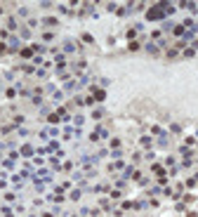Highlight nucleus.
<instances>
[{"instance_id": "nucleus-1", "label": "nucleus", "mask_w": 198, "mask_h": 217, "mask_svg": "<svg viewBox=\"0 0 198 217\" xmlns=\"http://www.w3.org/2000/svg\"><path fill=\"white\" fill-rule=\"evenodd\" d=\"M163 17H165V7H163V2L153 5V7L146 12V19H149V21H158V19H163Z\"/></svg>"}, {"instance_id": "nucleus-2", "label": "nucleus", "mask_w": 198, "mask_h": 217, "mask_svg": "<svg viewBox=\"0 0 198 217\" xmlns=\"http://www.w3.org/2000/svg\"><path fill=\"white\" fill-rule=\"evenodd\" d=\"M19 47H21V40L17 35H12L10 38V45H7V52H19Z\"/></svg>"}, {"instance_id": "nucleus-3", "label": "nucleus", "mask_w": 198, "mask_h": 217, "mask_svg": "<svg viewBox=\"0 0 198 217\" xmlns=\"http://www.w3.org/2000/svg\"><path fill=\"white\" fill-rule=\"evenodd\" d=\"M90 90H92V97H95V102H104V99H106V92H104V90H97L95 85H92Z\"/></svg>"}, {"instance_id": "nucleus-4", "label": "nucleus", "mask_w": 198, "mask_h": 217, "mask_svg": "<svg viewBox=\"0 0 198 217\" xmlns=\"http://www.w3.org/2000/svg\"><path fill=\"white\" fill-rule=\"evenodd\" d=\"M64 52H66V54H73V52H78V45H76L73 40H66V43H64Z\"/></svg>"}, {"instance_id": "nucleus-5", "label": "nucleus", "mask_w": 198, "mask_h": 217, "mask_svg": "<svg viewBox=\"0 0 198 217\" xmlns=\"http://www.w3.org/2000/svg\"><path fill=\"white\" fill-rule=\"evenodd\" d=\"M19 54H21V59H31V57H35L33 47H21V50H19Z\"/></svg>"}, {"instance_id": "nucleus-6", "label": "nucleus", "mask_w": 198, "mask_h": 217, "mask_svg": "<svg viewBox=\"0 0 198 217\" xmlns=\"http://www.w3.org/2000/svg\"><path fill=\"white\" fill-rule=\"evenodd\" d=\"M80 85H78V80H66L64 85V92H73V90H78Z\"/></svg>"}, {"instance_id": "nucleus-7", "label": "nucleus", "mask_w": 198, "mask_h": 217, "mask_svg": "<svg viewBox=\"0 0 198 217\" xmlns=\"http://www.w3.org/2000/svg\"><path fill=\"white\" fill-rule=\"evenodd\" d=\"M144 50H146V52H151V54H156V52H158L161 47H158L156 43H146V45H144Z\"/></svg>"}, {"instance_id": "nucleus-8", "label": "nucleus", "mask_w": 198, "mask_h": 217, "mask_svg": "<svg viewBox=\"0 0 198 217\" xmlns=\"http://www.w3.org/2000/svg\"><path fill=\"white\" fill-rule=\"evenodd\" d=\"M167 144H170V137H167V135H165V132H163V135L158 137V146H163V149H165Z\"/></svg>"}, {"instance_id": "nucleus-9", "label": "nucleus", "mask_w": 198, "mask_h": 217, "mask_svg": "<svg viewBox=\"0 0 198 217\" xmlns=\"http://www.w3.org/2000/svg\"><path fill=\"white\" fill-rule=\"evenodd\" d=\"M17 26H19V21H17V17H10V19H7V29H12V31H14Z\"/></svg>"}, {"instance_id": "nucleus-10", "label": "nucleus", "mask_w": 198, "mask_h": 217, "mask_svg": "<svg viewBox=\"0 0 198 217\" xmlns=\"http://www.w3.org/2000/svg\"><path fill=\"white\" fill-rule=\"evenodd\" d=\"M139 144H142L144 149H151V146H153V142H151V137H142V142H139Z\"/></svg>"}, {"instance_id": "nucleus-11", "label": "nucleus", "mask_w": 198, "mask_h": 217, "mask_svg": "<svg viewBox=\"0 0 198 217\" xmlns=\"http://www.w3.org/2000/svg\"><path fill=\"white\" fill-rule=\"evenodd\" d=\"M33 47V52H35V54H43V52H47V47H45V45H40V43H38V45H31Z\"/></svg>"}, {"instance_id": "nucleus-12", "label": "nucleus", "mask_w": 198, "mask_h": 217, "mask_svg": "<svg viewBox=\"0 0 198 217\" xmlns=\"http://www.w3.org/2000/svg\"><path fill=\"white\" fill-rule=\"evenodd\" d=\"M172 33H175V35H184V33H186V29L179 24V26H172Z\"/></svg>"}, {"instance_id": "nucleus-13", "label": "nucleus", "mask_w": 198, "mask_h": 217, "mask_svg": "<svg viewBox=\"0 0 198 217\" xmlns=\"http://www.w3.org/2000/svg\"><path fill=\"white\" fill-rule=\"evenodd\" d=\"M43 24H45V26H57V19H54V17H45Z\"/></svg>"}, {"instance_id": "nucleus-14", "label": "nucleus", "mask_w": 198, "mask_h": 217, "mask_svg": "<svg viewBox=\"0 0 198 217\" xmlns=\"http://www.w3.org/2000/svg\"><path fill=\"white\" fill-rule=\"evenodd\" d=\"M47 163H50V165H52L54 170H62V165H59V158H54V156H52V158H50Z\"/></svg>"}, {"instance_id": "nucleus-15", "label": "nucleus", "mask_w": 198, "mask_h": 217, "mask_svg": "<svg viewBox=\"0 0 198 217\" xmlns=\"http://www.w3.org/2000/svg\"><path fill=\"white\" fill-rule=\"evenodd\" d=\"M31 154H33V146H31V144L21 146V156H31Z\"/></svg>"}, {"instance_id": "nucleus-16", "label": "nucleus", "mask_w": 198, "mask_h": 217, "mask_svg": "<svg viewBox=\"0 0 198 217\" xmlns=\"http://www.w3.org/2000/svg\"><path fill=\"white\" fill-rule=\"evenodd\" d=\"M132 172H134V168H132V165H128V168L123 170V179H128V177H130Z\"/></svg>"}, {"instance_id": "nucleus-17", "label": "nucleus", "mask_w": 198, "mask_h": 217, "mask_svg": "<svg viewBox=\"0 0 198 217\" xmlns=\"http://www.w3.org/2000/svg\"><path fill=\"white\" fill-rule=\"evenodd\" d=\"M177 54H179V50H177V47H170V50H167V57H170V59H175Z\"/></svg>"}, {"instance_id": "nucleus-18", "label": "nucleus", "mask_w": 198, "mask_h": 217, "mask_svg": "<svg viewBox=\"0 0 198 217\" xmlns=\"http://www.w3.org/2000/svg\"><path fill=\"white\" fill-rule=\"evenodd\" d=\"M151 170H153V172H156V175H163V168H161V165H158V163H153V165H151Z\"/></svg>"}, {"instance_id": "nucleus-19", "label": "nucleus", "mask_w": 198, "mask_h": 217, "mask_svg": "<svg viewBox=\"0 0 198 217\" xmlns=\"http://www.w3.org/2000/svg\"><path fill=\"white\" fill-rule=\"evenodd\" d=\"M43 40H45V43H50V40H54V33H43Z\"/></svg>"}, {"instance_id": "nucleus-20", "label": "nucleus", "mask_w": 198, "mask_h": 217, "mask_svg": "<svg viewBox=\"0 0 198 217\" xmlns=\"http://www.w3.org/2000/svg\"><path fill=\"white\" fill-rule=\"evenodd\" d=\"M128 50H130V52H137V50H139V43H134V40H132L130 45H128Z\"/></svg>"}, {"instance_id": "nucleus-21", "label": "nucleus", "mask_w": 198, "mask_h": 217, "mask_svg": "<svg viewBox=\"0 0 198 217\" xmlns=\"http://www.w3.org/2000/svg\"><path fill=\"white\" fill-rule=\"evenodd\" d=\"M194 54H196L194 47H186V50H184V57H194Z\"/></svg>"}, {"instance_id": "nucleus-22", "label": "nucleus", "mask_w": 198, "mask_h": 217, "mask_svg": "<svg viewBox=\"0 0 198 217\" xmlns=\"http://www.w3.org/2000/svg\"><path fill=\"white\" fill-rule=\"evenodd\" d=\"M80 198V189H76V191H71V201H78Z\"/></svg>"}, {"instance_id": "nucleus-23", "label": "nucleus", "mask_w": 198, "mask_h": 217, "mask_svg": "<svg viewBox=\"0 0 198 217\" xmlns=\"http://www.w3.org/2000/svg\"><path fill=\"white\" fill-rule=\"evenodd\" d=\"M83 102H85V106H92V104H95V97H85Z\"/></svg>"}, {"instance_id": "nucleus-24", "label": "nucleus", "mask_w": 198, "mask_h": 217, "mask_svg": "<svg viewBox=\"0 0 198 217\" xmlns=\"http://www.w3.org/2000/svg\"><path fill=\"white\" fill-rule=\"evenodd\" d=\"M111 149H120V139H111Z\"/></svg>"}, {"instance_id": "nucleus-25", "label": "nucleus", "mask_w": 198, "mask_h": 217, "mask_svg": "<svg viewBox=\"0 0 198 217\" xmlns=\"http://www.w3.org/2000/svg\"><path fill=\"white\" fill-rule=\"evenodd\" d=\"M191 165H194L191 158H184V160H182V168H191Z\"/></svg>"}, {"instance_id": "nucleus-26", "label": "nucleus", "mask_w": 198, "mask_h": 217, "mask_svg": "<svg viewBox=\"0 0 198 217\" xmlns=\"http://www.w3.org/2000/svg\"><path fill=\"white\" fill-rule=\"evenodd\" d=\"M2 165L10 170V168H14V160H10V158H7V160H2Z\"/></svg>"}, {"instance_id": "nucleus-27", "label": "nucleus", "mask_w": 198, "mask_h": 217, "mask_svg": "<svg viewBox=\"0 0 198 217\" xmlns=\"http://www.w3.org/2000/svg\"><path fill=\"white\" fill-rule=\"evenodd\" d=\"M19 17H29V10L26 7H19Z\"/></svg>"}, {"instance_id": "nucleus-28", "label": "nucleus", "mask_w": 198, "mask_h": 217, "mask_svg": "<svg viewBox=\"0 0 198 217\" xmlns=\"http://www.w3.org/2000/svg\"><path fill=\"white\" fill-rule=\"evenodd\" d=\"M50 123L57 125V123H59V116H54V113H52V116H50Z\"/></svg>"}, {"instance_id": "nucleus-29", "label": "nucleus", "mask_w": 198, "mask_h": 217, "mask_svg": "<svg viewBox=\"0 0 198 217\" xmlns=\"http://www.w3.org/2000/svg\"><path fill=\"white\" fill-rule=\"evenodd\" d=\"M92 116H95V118H101V116H104V109H97V111H95Z\"/></svg>"}, {"instance_id": "nucleus-30", "label": "nucleus", "mask_w": 198, "mask_h": 217, "mask_svg": "<svg viewBox=\"0 0 198 217\" xmlns=\"http://www.w3.org/2000/svg\"><path fill=\"white\" fill-rule=\"evenodd\" d=\"M134 35H137V29H130V31H128V38H130V40H132Z\"/></svg>"}, {"instance_id": "nucleus-31", "label": "nucleus", "mask_w": 198, "mask_h": 217, "mask_svg": "<svg viewBox=\"0 0 198 217\" xmlns=\"http://www.w3.org/2000/svg\"><path fill=\"white\" fill-rule=\"evenodd\" d=\"M5 50H7V45H2V43H0V54H2Z\"/></svg>"}, {"instance_id": "nucleus-32", "label": "nucleus", "mask_w": 198, "mask_h": 217, "mask_svg": "<svg viewBox=\"0 0 198 217\" xmlns=\"http://www.w3.org/2000/svg\"><path fill=\"white\" fill-rule=\"evenodd\" d=\"M43 217H54V215H52V213H45V215H43Z\"/></svg>"}]
</instances>
